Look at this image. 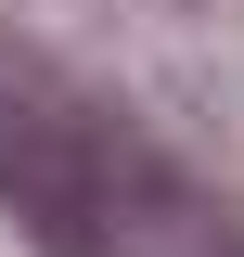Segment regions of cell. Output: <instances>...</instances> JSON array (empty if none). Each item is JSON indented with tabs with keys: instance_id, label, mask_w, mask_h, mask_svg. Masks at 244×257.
Masks as SVG:
<instances>
[{
	"instance_id": "6da1fadb",
	"label": "cell",
	"mask_w": 244,
	"mask_h": 257,
	"mask_svg": "<svg viewBox=\"0 0 244 257\" xmlns=\"http://www.w3.org/2000/svg\"><path fill=\"white\" fill-rule=\"evenodd\" d=\"M0 219L39 257H244L231 193L52 64H0Z\"/></svg>"
}]
</instances>
